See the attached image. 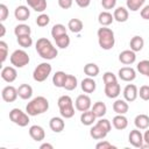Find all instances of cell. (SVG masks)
<instances>
[{
  "label": "cell",
  "instance_id": "5b68a950",
  "mask_svg": "<svg viewBox=\"0 0 149 149\" xmlns=\"http://www.w3.org/2000/svg\"><path fill=\"white\" fill-rule=\"evenodd\" d=\"M52 71V66L51 64H49L48 62H43L41 64H38L33 72V79L37 83H43L44 80L48 79V77L51 74Z\"/></svg>",
  "mask_w": 149,
  "mask_h": 149
},
{
  "label": "cell",
  "instance_id": "bcb514c9",
  "mask_svg": "<svg viewBox=\"0 0 149 149\" xmlns=\"http://www.w3.org/2000/svg\"><path fill=\"white\" fill-rule=\"evenodd\" d=\"M95 148L97 149H116V146L112 144L111 142L104 140V141H100L95 144Z\"/></svg>",
  "mask_w": 149,
  "mask_h": 149
},
{
  "label": "cell",
  "instance_id": "d4e9b609",
  "mask_svg": "<svg viewBox=\"0 0 149 149\" xmlns=\"http://www.w3.org/2000/svg\"><path fill=\"white\" fill-rule=\"evenodd\" d=\"M17 94L21 99L23 100H28L31 98L33 95V87L29 84H21L17 87Z\"/></svg>",
  "mask_w": 149,
  "mask_h": 149
},
{
  "label": "cell",
  "instance_id": "d6986e66",
  "mask_svg": "<svg viewBox=\"0 0 149 149\" xmlns=\"http://www.w3.org/2000/svg\"><path fill=\"white\" fill-rule=\"evenodd\" d=\"M113 16H114V21H116V22H120V23L126 22L128 20V17H129L128 8L122 7V6L115 8L114 12H113Z\"/></svg>",
  "mask_w": 149,
  "mask_h": 149
},
{
  "label": "cell",
  "instance_id": "7a4b0ae2",
  "mask_svg": "<svg viewBox=\"0 0 149 149\" xmlns=\"http://www.w3.org/2000/svg\"><path fill=\"white\" fill-rule=\"evenodd\" d=\"M49 109V101L43 95H38L35 97L34 99H31L27 106H26V112L30 115V116H36V115H41L43 113H45Z\"/></svg>",
  "mask_w": 149,
  "mask_h": 149
},
{
  "label": "cell",
  "instance_id": "277c9868",
  "mask_svg": "<svg viewBox=\"0 0 149 149\" xmlns=\"http://www.w3.org/2000/svg\"><path fill=\"white\" fill-rule=\"evenodd\" d=\"M57 105L59 108V114L64 119H71L74 115V106L70 95H61L57 100Z\"/></svg>",
  "mask_w": 149,
  "mask_h": 149
},
{
  "label": "cell",
  "instance_id": "8fae6325",
  "mask_svg": "<svg viewBox=\"0 0 149 149\" xmlns=\"http://www.w3.org/2000/svg\"><path fill=\"white\" fill-rule=\"evenodd\" d=\"M128 141H129V143L133 146V147H135V148H141V146H142V143L144 142L143 141V134L141 133V130L140 129H133V130H130V133H129V135H128Z\"/></svg>",
  "mask_w": 149,
  "mask_h": 149
},
{
  "label": "cell",
  "instance_id": "8992f818",
  "mask_svg": "<svg viewBox=\"0 0 149 149\" xmlns=\"http://www.w3.org/2000/svg\"><path fill=\"white\" fill-rule=\"evenodd\" d=\"M9 61H10V64L15 68H23L28 65V63L30 62V58H29V55L23 49H17L12 52Z\"/></svg>",
  "mask_w": 149,
  "mask_h": 149
},
{
  "label": "cell",
  "instance_id": "e0dca14e",
  "mask_svg": "<svg viewBox=\"0 0 149 149\" xmlns=\"http://www.w3.org/2000/svg\"><path fill=\"white\" fill-rule=\"evenodd\" d=\"M14 16L17 21H21V22L27 21L30 16V9L27 6H23V5L17 6L14 10Z\"/></svg>",
  "mask_w": 149,
  "mask_h": 149
},
{
  "label": "cell",
  "instance_id": "44dd1931",
  "mask_svg": "<svg viewBox=\"0 0 149 149\" xmlns=\"http://www.w3.org/2000/svg\"><path fill=\"white\" fill-rule=\"evenodd\" d=\"M112 125L115 129L123 130L128 127V119L125 116V114H116L112 120Z\"/></svg>",
  "mask_w": 149,
  "mask_h": 149
},
{
  "label": "cell",
  "instance_id": "9a60e30c",
  "mask_svg": "<svg viewBox=\"0 0 149 149\" xmlns=\"http://www.w3.org/2000/svg\"><path fill=\"white\" fill-rule=\"evenodd\" d=\"M29 135L34 141L41 142L45 137V132H44L43 127H41L38 125H33L29 127Z\"/></svg>",
  "mask_w": 149,
  "mask_h": 149
},
{
  "label": "cell",
  "instance_id": "f6af8a7d",
  "mask_svg": "<svg viewBox=\"0 0 149 149\" xmlns=\"http://www.w3.org/2000/svg\"><path fill=\"white\" fill-rule=\"evenodd\" d=\"M139 95L142 100L148 101L149 100V85H142L139 90Z\"/></svg>",
  "mask_w": 149,
  "mask_h": 149
},
{
  "label": "cell",
  "instance_id": "7dc6e473",
  "mask_svg": "<svg viewBox=\"0 0 149 149\" xmlns=\"http://www.w3.org/2000/svg\"><path fill=\"white\" fill-rule=\"evenodd\" d=\"M115 5H116V0H101V6L106 10L113 9L115 7Z\"/></svg>",
  "mask_w": 149,
  "mask_h": 149
},
{
  "label": "cell",
  "instance_id": "484cf974",
  "mask_svg": "<svg viewBox=\"0 0 149 149\" xmlns=\"http://www.w3.org/2000/svg\"><path fill=\"white\" fill-rule=\"evenodd\" d=\"M134 125L137 129H147L149 127V116L147 114H139L134 119Z\"/></svg>",
  "mask_w": 149,
  "mask_h": 149
},
{
  "label": "cell",
  "instance_id": "ba28073f",
  "mask_svg": "<svg viewBox=\"0 0 149 149\" xmlns=\"http://www.w3.org/2000/svg\"><path fill=\"white\" fill-rule=\"evenodd\" d=\"M74 107L79 112H85V111L91 109L92 107L91 98L87 94H79L74 100Z\"/></svg>",
  "mask_w": 149,
  "mask_h": 149
},
{
  "label": "cell",
  "instance_id": "681fc988",
  "mask_svg": "<svg viewBox=\"0 0 149 149\" xmlns=\"http://www.w3.org/2000/svg\"><path fill=\"white\" fill-rule=\"evenodd\" d=\"M73 0H58V6L62 9H69L72 7Z\"/></svg>",
  "mask_w": 149,
  "mask_h": 149
},
{
  "label": "cell",
  "instance_id": "cb8c5ba5",
  "mask_svg": "<svg viewBox=\"0 0 149 149\" xmlns=\"http://www.w3.org/2000/svg\"><path fill=\"white\" fill-rule=\"evenodd\" d=\"M114 21V16L113 14H111L108 10H104L100 12L98 15V22L100 23V26L102 27H108L109 24H112Z\"/></svg>",
  "mask_w": 149,
  "mask_h": 149
},
{
  "label": "cell",
  "instance_id": "4316f807",
  "mask_svg": "<svg viewBox=\"0 0 149 149\" xmlns=\"http://www.w3.org/2000/svg\"><path fill=\"white\" fill-rule=\"evenodd\" d=\"M129 47H130V50L137 52V51H141L144 47V40L142 36L140 35H135L132 37L130 42H129Z\"/></svg>",
  "mask_w": 149,
  "mask_h": 149
},
{
  "label": "cell",
  "instance_id": "f5cc1de1",
  "mask_svg": "<svg viewBox=\"0 0 149 149\" xmlns=\"http://www.w3.org/2000/svg\"><path fill=\"white\" fill-rule=\"evenodd\" d=\"M40 149H54V146L50 143H42L40 146Z\"/></svg>",
  "mask_w": 149,
  "mask_h": 149
},
{
  "label": "cell",
  "instance_id": "2e32d148",
  "mask_svg": "<svg viewBox=\"0 0 149 149\" xmlns=\"http://www.w3.org/2000/svg\"><path fill=\"white\" fill-rule=\"evenodd\" d=\"M120 92H121V87H120V84L118 81L105 85V94H106L107 98L115 99V98L119 97Z\"/></svg>",
  "mask_w": 149,
  "mask_h": 149
},
{
  "label": "cell",
  "instance_id": "5bb4252c",
  "mask_svg": "<svg viewBox=\"0 0 149 149\" xmlns=\"http://www.w3.org/2000/svg\"><path fill=\"white\" fill-rule=\"evenodd\" d=\"M0 76L6 83H13L17 77V72L15 66H3Z\"/></svg>",
  "mask_w": 149,
  "mask_h": 149
},
{
  "label": "cell",
  "instance_id": "f35d334b",
  "mask_svg": "<svg viewBox=\"0 0 149 149\" xmlns=\"http://www.w3.org/2000/svg\"><path fill=\"white\" fill-rule=\"evenodd\" d=\"M16 41H17L19 45L22 47L23 49H27V48L31 47V44H33V38L30 37V35L19 36V37H16Z\"/></svg>",
  "mask_w": 149,
  "mask_h": 149
},
{
  "label": "cell",
  "instance_id": "1f68e13d",
  "mask_svg": "<svg viewBox=\"0 0 149 149\" xmlns=\"http://www.w3.org/2000/svg\"><path fill=\"white\" fill-rule=\"evenodd\" d=\"M100 72V69L99 66L95 64V63H87L85 66H84V73L87 76V77H97Z\"/></svg>",
  "mask_w": 149,
  "mask_h": 149
},
{
  "label": "cell",
  "instance_id": "83f0119b",
  "mask_svg": "<svg viewBox=\"0 0 149 149\" xmlns=\"http://www.w3.org/2000/svg\"><path fill=\"white\" fill-rule=\"evenodd\" d=\"M95 121H97V116L93 114V112H92L91 109L85 111V112H81L80 122H81L84 126H92Z\"/></svg>",
  "mask_w": 149,
  "mask_h": 149
},
{
  "label": "cell",
  "instance_id": "9f6ffc18",
  "mask_svg": "<svg viewBox=\"0 0 149 149\" xmlns=\"http://www.w3.org/2000/svg\"><path fill=\"white\" fill-rule=\"evenodd\" d=\"M147 77H148V78H149V73H148V76H147Z\"/></svg>",
  "mask_w": 149,
  "mask_h": 149
},
{
  "label": "cell",
  "instance_id": "836d02e7",
  "mask_svg": "<svg viewBox=\"0 0 149 149\" xmlns=\"http://www.w3.org/2000/svg\"><path fill=\"white\" fill-rule=\"evenodd\" d=\"M14 34L16 37L19 36H24V35H30L31 34V28L26 24V23H20L17 26H15L14 28Z\"/></svg>",
  "mask_w": 149,
  "mask_h": 149
},
{
  "label": "cell",
  "instance_id": "f907efd6",
  "mask_svg": "<svg viewBox=\"0 0 149 149\" xmlns=\"http://www.w3.org/2000/svg\"><path fill=\"white\" fill-rule=\"evenodd\" d=\"M140 15L143 20H149V5H146L141 8V12H140Z\"/></svg>",
  "mask_w": 149,
  "mask_h": 149
},
{
  "label": "cell",
  "instance_id": "74e56055",
  "mask_svg": "<svg viewBox=\"0 0 149 149\" xmlns=\"http://www.w3.org/2000/svg\"><path fill=\"white\" fill-rule=\"evenodd\" d=\"M66 30H68V28H66L64 24L57 23V24H55V26L51 28V36H52L54 38H56V37H58V36H61V35L68 34Z\"/></svg>",
  "mask_w": 149,
  "mask_h": 149
},
{
  "label": "cell",
  "instance_id": "52a82bcc",
  "mask_svg": "<svg viewBox=\"0 0 149 149\" xmlns=\"http://www.w3.org/2000/svg\"><path fill=\"white\" fill-rule=\"evenodd\" d=\"M29 114L27 112H22L20 108H13L9 112V119L13 123L17 125L19 127H26L30 122Z\"/></svg>",
  "mask_w": 149,
  "mask_h": 149
},
{
  "label": "cell",
  "instance_id": "4fadbf2b",
  "mask_svg": "<svg viewBox=\"0 0 149 149\" xmlns=\"http://www.w3.org/2000/svg\"><path fill=\"white\" fill-rule=\"evenodd\" d=\"M119 61L120 63L125 64V65H132L135 63L136 61V54L133 50H123L119 54Z\"/></svg>",
  "mask_w": 149,
  "mask_h": 149
},
{
  "label": "cell",
  "instance_id": "ee69618b",
  "mask_svg": "<svg viewBox=\"0 0 149 149\" xmlns=\"http://www.w3.org/2000/svg\"><path fill=\"white\" fill-rule=\"evenodd\" d=\"M95 123H98V125H99L101 128H104L107 133H109V130L112 129V123H111V121L107 120V119H105V118H99V120H98Z\"/></svg>",
  "mask_w": 149,
  "mask_h": 149
},
{
  "label": "cell",
  "instance_id": "c3c4849f",
  "mask_svg": "<svg viewBox=\"0 0 149 149\" xmlns=\"http://www.w3.org/2000/svg\"><path fill=\"white\" fill-rule=\"evenodd\" d=\"M8 16V8L5 3H0V22H3Z\"/></svg>",
  "mask_w": 149,
  "mask_h": 149
},
{
  "label": "cell",
  "instance_id": "ab89813d",
  "mask_svg": "<svg viewBox=\"0 0 149 149\" xmlns=\"http://www.w3.org/2000/svg\"><path fill=\"white\" fill-rule=\"evenodd\" d=\"M136 69L141 74L148 76V73H149V61L148 59H143V61L139 62L137 65H136Z\"/></svg>",
  "mask_w": 149,
  "mask_h": 149
},
{
  "label": "cell",
  "instance_id": "e575fe53",
  "mask_svg": "<svg viewBox=\"0 0 149 149\" xmlns=\"http://www.w3.org/2000/svg\"><path fill=\"white\" fill-rule=\"evenodd\" d=\"M77 86H78L77 77H74L73 74H68L63 88H65L66 91H73V90L77 88Z\"/></svg>",
  "mask_w": 149,
  "mask_h": 149
},
{
  "label": "cell",
  "instance_id": "30bf717a",
  "mask_svg": "<svg viewBox=\"0 0 149 149\" xmlns=\"http://www.w3.org/2000/svg\"><path fill=\"white\" fill-rule=\"evenodd\" d=\"M139 97V90L136 87V85L134 84H128L125 86L123 88V98L126 101L128 102H133L136 100V98Z\"/></svg>",
  "mask_w": 149,
  "mask_h": 149
},
{
  "label": "cell",
  "instance_id": "9c48e42d",
  "mask_svg": "<svg viewBox=\"0 0 149 149\" xmlns=\"http://www.w3.org/2000/svg\"><path fill=\"white\" fill-rule=\"evenodd\" d=\"M1 97H2V100L6 101V102H14L16 100V98L19 97L17 88H15L12 85H8V86H6V87L2 88Z\"/></svg>",
  "mask_w": 149,
  "mask_h": 149
},
{
  "label": "cell",
  "instance_id": "4dcf8cb0",
  "mask_svg": "<svg viewBox=\"0 0 149 149\" xmlns=\"http://www.w3.org/2000/svg\"><path fill=\"white\" fill-rule=\"evenodd\" d=\"M83 28H84V24H83L81 20H79V19H71L68 22V29L71 33L78 34V33H80L83 30Z\"/></svg>",
  "mask_w": 149,
  "mask_h": 149
},
{
  "label": "cell",
  "instance_id": "b9f144b4",
  "mask_svg": "<svg viewBox=\"0 0 149 149\" xmlns=\"http://www.w3.org/2000/svg\"><path fill=\"white\" fill-rule=\"evenodd\" d=\"M102 81H104L105 85H107V84L116 83V81H118V78H116V76H115L113 72H111V71H106V72L102 74Z\"/></svg>",
  "mask_w": 149,
  "mask_h": 149
},
{
  "label": "cell",
  "instance_id": "3957f363",
  "mask_svg": "<svg viewBox=\"0 0 149 149\" xmlns=\"http://www.w3.org/2000/svg\"><path fill=\"white\" fill-rule=\"evenodd\" d=\"M97 36H98L99 47L102 50H111L114 47L115 37H114V31L111 28L101 26V28H99L97 31Z\"/></svg>",
  "mask_w": 149,
  "mask_h": 149
},
{
  "label": "cell",
  "instance_id": "db71d44e",
  "mask_svg": "<svg viewBox=\"0 0 149 149\" xmlns=\"http://www.w3.org/2000/svg\"><path fill=\"white\" fill-rule=\"evenodd\" d=\"M143 141L149 144V129H148V128H147V130H146L144 134H143Z\"/></svg>",
  "mask_w": 149,
  "mask_h": 149
},
{
  "label": "cell",
  "instance_id": "d6a6232c",
  "mask_svg": "<svg viewBox=\"0 0 149 149\" xmlns=\"http://www.w3.org/2000/svg\"><path fill=\"white\" fill-rule=\"evenodd\" d=\"M66 76L68 73L63 72V71H57L54 76H52V84L56 86V87H62L64 86V83H65V79H66Z\"/></svg>",
  "mask_w": 149,
  "mask_h": 149
},
{
  "label": "cell",
  "instance_id": "ac0fdd59",
  "mask_svg": "<svg viewBox=\"0 0 149 149\" xmlns=\"http://www.w3.org/2000/svg\"><path fill=\"white\" fill-rule=\"evenodd\" d=\"M49 127L54 133H61L64 128H65V122H64V118H59V116H54L50 119L49 121Z\"/></svg>",
  "mask_w": 149,
  "mask_h": 149
},
{
  "label": "cell",
  "instance_id": "d590c367",
  "mask_svg": "<svg viewBox=\"0 0 149 149\" xmlns=\"http://www.w3.org/2000/svg\"><path fill=\"white\" fill-rule=\"evenodd\" d=\"M55 42H56V45L59 48V49H66L69 45H70V36L68 34H64V35H61L56 38H54Z\"/></svg>",
  "mask_w": 149,
  "mask_h": 149
},
{
  "label": "cell",
  "instance_id": "11a10c76",
  "mask_svg": "<svg viewBox=\"0 0 149 149\" xmlns=\"http://www.w3.org/2000/svg\"><path fill=\"white\" fill-rule=\"evenodd\" d=\"M0 30H1V33H0V37H3V36H5V34H6V27L3 26V23H2V22L0 23Z\"/></svg>",
  "mask_w": 149,
  "mask_h": 149
},
{
  "label": "cell",
  "instance_id": "ffe728a7",
  "mask_svg": "<svg viewBox=\"0 0 149 149\" xmlns=\"http://www.w3.org/2000/svg\"><path fill=\"white\" fill-rule=\"evenodd\" d=\"M80 87L84 93H93L97 88V83L92 77H86L81 80Z\"/></svg>",
  "mask_w": 149,
  "mask_h": 149
},
{
  "label": "cell",
  "instance_id": "f546056e",
  "mask_svg": "<svg viewBox=\"0 0 149 149\" xmlns=\"http://www.w3.org/2000/svg\"><path fill=\"white\" fill-rule=\"evenodd\" d=\"M91 111H92L93 114L97 116V119H99V118H102V116L106 114L107 107H106L105 102H102V101H97V102H94L93 106L91 107Z\"/></svg>",
  "mask_w": 149,
  "mask_h": 149
},
{
  "label": "cell",
  "instance_id": "7c38bea8",
  "mask_svg": "<svg viewBox=\"0 0 149 149\" xmlns=\"http://www.w3.org/2000/svg\"><path fill=\"white\" fill-rule=\"evenodd\" d=\"M119 78L123 81H133L136 78V71L132 66H123L118 72Z\"/></svg>",
  "mask_w": 149,
  "mask_h": 149
},
{
  "label": "cell",
  "instance_id": "f1b7e54d",
  "mask_svg": "<svg viewBox=\"0 0 149 149\" xmlns=\"http://www.w3.org/2000/svg\"><path fill=\"white\" fill-rule=\"evenodd\" d=\"M28 6L35 12L43 13L47 9V0H26Z\"/></svg>",
  "mask_w": 149,
  "mask_h": 149
},
{
  "label": "cell",
  "instance_id": "6da1fadb",
  "mask_svg": "<svg viewBox=\"0 0 149 149\" xmlns=\"http://www.w3.org/2000/svg\"><path fill=\"white\" fill-rule=\"evenodd\" d=\"M35 49H36V52L40 55V57H42L43 59H47V61L55 59L58 55V50L54 47V44L47 37L38 38L36 41Z\"/></svg>",
  "mask_w": 149,
  "mask_h": 149
},
{
  "label": "cell",
  "instance_id": "603a6c76",
  "mask_svg": "<svg viewBox=\"0 0 149 149\" xmlns=\"http://www.w3.org/2000/svg\"><path fill=\"white\" fill-rule=\"evenodd\" d=\"M107 134L108 133L104 128H101L98 123H95L94 126H92L91 129H90V135L94 140H104L107 136Z\"/></svg>",
  "mask_w": 149,
  "mask_h": 149
},
{
  "label": "cell",
  "instance_id": "7bdbcfd3",
  "mask_svg": "<svg viewBox=\"0 0 149 149\" xmlns=\"http://www.w3.org/2000/svg\"><path fill=\"white\" fill-rule=\"evenodd\" d=\"M0 56H1V63H3L8 56V45L5 41H0Z\"/></svg>",
  "mask_w": 149,
  "mask_h": 149
},
{
  "label": "cell",
  "instance_id": "60d3db41",
  "mask_svg": "<svg viewBox=\"0 0 149 149\" xmlns=\"http://www.w3.org/2000/svg\"><path fill=\"white\" fill-rule=\"evenodd\" d=\"M50 22V17L48 14H44V13H41L37 17H36V24L38 27H45L48 26Z\"/></svg>",
  "mask_w": 149,
  "mask_h": 149
},
{
  "label": "cell",
  "instance_id": "816d5d0a",
  "mask_svg": "<svg viewBox=\"0 0 149 149\" xmlns=\"http://www.w3.org/2000/svg\"><path fill=\"white\" fill-rule=\"evenodd\" d=\"M74 2L78 5V7H80V8H86V7L90 6L91 0H74Z\"/></svg>",
  "mask_w": 149,
  "mask_h": 149
},
{
  "label": "cell",
  "instance_id": "7402d4cb",
  "mask_svg": "<svg viewBox=\"0 0 149 149\" xmlns=\"http://www.w3.org/2000/svg\"><path fill=\"white\" fill-rule=\"evenodd\" d=\"M128 109H129L128 101H126L125 99H116L113 102V111L116 114H126Z\"/></svg>",
  "mask_w": 149,
  "mask_h": 149
},
{
  "label": "cell",
  "instance_id": "8d00e7d4",
  "mask_svg": "<svg viewBox=\"0 0 149 149\" xmlns=\"http://www.w3.org/2000/svg\"><path fill=\"white\" fill-rule=\"evenodd\" d=\"M144 2L146 0H127L126 6L130 12H137L143 7Z\"/></svg>",
  "mask_w": 149,
  "mask_h": 149
}]
</instances>
